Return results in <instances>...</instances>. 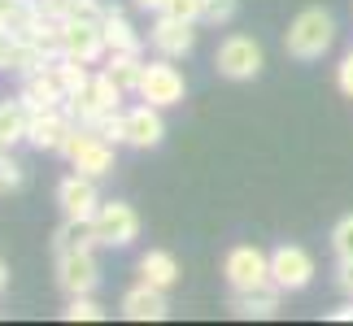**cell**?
Listing matches in <instances>:
<instances>
[{
  "instance_id": "30bf717a",
  "label": "cell",
  "mask_w": 353,
  "mask_h": 326,
  "mask_svg": "<svg viewBox=\"0 0 353 326\" xmlns=\"http://www.w3.org/2000/svg\"><path fill=\"white\" fill-rule=\"evenodd\" d=\"M57 287L65 296H92L101 287V265H97V248H79V252H61L57 257Z\"/></svg>"
},
{
  "instance_id": "e0dca14e",
  "label": "cell",
  "mask_w": 353,
  "mask_h": 326,
  "mask_svg": "<svg viewBox=\"0 0 353 326\" xmlns=\"http://www.w3.org/2000/svg\"><path fill=\"white\" fill-rule=\"evenodd\" d=\"M140 283H148V287H157V292H170L174 283H179V261H174L166 248H148L140 257Z\"/></svg>"
},
{
  "instance_id": "d4e9b609",
  "label": "cell",
  "mask_w": 353,
  "mask_h": 326,
  "mask_svg": "<svg viewBox=\"0 0 353 326\" xmlns=\"http://www.w3.org/2000/svg\"><path fill=\"white\" fill-rule=\"evenodd\" d=\"M92 131H97L101 140H110V144H127V113L110 109V113H101L97 122H92Z\"/></svg>"
},
{
  "instance_id": "4fadbf2b",
  "label": "cell",
  "mask_w": 353,
  "mask_h": 326,
  "mask_svg": "<svg viewBox=\"0 0 353 326\" xmlns=\"http://www.w3.org/2000/svg\"><path fill=\"white\" fill-rule=\"evenodd\" d=\"M57 205L65 217H79V222H92L101 209V192H97V179H88V174H70V179L57 183Z\"/></svg>"
},
{
  "instance_id": "4316f807",
  "label": "cell",
  "mask_w": 353,
  "mask_h": 326,
  "mask_svg": "<svg viewBox=\"0 0 353 326\" xmlns=\"http://www.w3.org/2000/svg\"><path fill=\"white\" fill-rule=\"evenodd\" d=\"M332 252H336V261H349V257H353V213L336 222V230H332Z\"/></svg>"
},
{
  "instance_id": "ffe728a7",
  "label": "cell",
  "mask_w": 353,
  "mask_h": 326,
  "mask_svg": "<svg viewBox=\"0 0 353 326\" xmlns=\"http://www.w3.org/2000/svg\"><path fill=\"white\" fill-rule=\"evenodd\" d=\"M101 31H105V44H110V52H140V31L127 22V13L122 9H105L101 18Z\"/></svg>"
},
{
  "instance_id": "cb8c5ba5",
  "label": "cell",
  "mask_w": 353,
  "mask_h": 326,
  "mask_svg": "<svg viewBox=\"0 0 353 326\" xmlns=\"http://www.w3.org/2000/svg\"><path fill=\"white\" fill-rule=\"evenodd\" d=\"M52 74L61 78V87H65V100L79 96V91H88L92 83V70H88V61H74V57H57L52 61Z\"/></svg>"
},
{
  "instance_id": "5bb4252c",
  "label": "cell",
  "mask_w": 353,
  "mask_h": 326,
  "mask_svg": "<svg viewBox=\"0 0 353 326\" xmlns=\"http://www.w3.org/2000/svg\"><path fill=\"white\" fill-rule=\"evenodd\" d=\"M161 135H166V122H161V109L157 105H135L127 109V144L131 148H157Z\"/></svg>"
},
{
  "instance_id": "ac0fdd59",
  "label": "cell",
  "mask_w": 353,
  "mask_h": 326,
  "mask_svg": "<svg viewBox=\"0 0 353 326\" xmlns=\"http://www.w3.org/2000/svg\"><path fill=\"white\" fill-rule=\"evenodd\" d=\"M279 287H262V292H232V314L236 318H257V322H266V318H275L279 314Z\"/></svg>"
},
{
  "instance_id": "3957f363",
  "label": "cell",
  "mask_w": 353,
  "mask_h": 326,
  "mask_svg": "<svg viewBox=\"0 0 353 326\" xmlns=\"http://www.w3.org/2000/svg\"><path fill=\"white\" fill-rule=\"evenodd\" d=\"M262 44L253 35H227L219 48H214V70L232 83H249V78L262 74Z\"/></svg>"
},
{
  "instance_id": "8fae6325",
  "label": "cell",
  "mask_w": 353,
  "mask_h": 326,
  "mask_svg": "<svg viewBox=\"0 0 353 326\" xmlns=\"http://www.w3.org/2000/svg\"><path fill=\"white\" fill-rule=\"evenodd\" d=\"M196 22H179V18H170V13H157V22L148 26V44L157 48V57H170V61H179L188 57V52L196 48V31H192Z\"/></svg>"
},
{
  "instance_id": "9a60e30c",
  "label": "cell",
  "mask_w": 353,
  "mask_h": 326,
  "mask_svg": "<svg viewBox=\"0 0 353 326\" xmlns=\"http://www.w3.org/2000/svg\"><path fill=\"white\" fill-rule=\"evenodd\" d=\"M166 314H170L166 292L148 287V283H135V287L122 296V318L127 322H161Z\"/></svg>"
},
{
  "instance_id": "e575fe53",
  "label": "cell",
  "mask_w": 353,
  "mask_h": 326,
  "mask_svg": "<svg viewBox=\"0 0 353 326\" xmlns=\"http://www.w3.org/2000/svg\"><path fill=\"white\" fill-rule=\"evenodd\" d=\"M5 287H9V265L0 261V292H5Z\"/></svg>"
},
{
  "instance_id": "836d02e7",
  "label": "cell",
  "mask_w": 353,
  "mask_h": 326,
  "mask_svg": "<svg viewBox=\"0 0 353 326\" xmlns=\"http://www.w3.org/2000/svg\"><path fill=\"white\" fill-rule=\"evenodd\" d=\"M332 322H353V301L341 305V309H332Z\"/></svg>"
},
{
  "instance_id": "1f68e13d",
  "label": "cell",
  "mask_w": 353,
  "mask_h": 326,
  "mask_svg": "<svg viewBox=\"0 0 353 326\" xmlns=\"http://www.w3.org/2000/svg\"><path fill=\"white\" fill-rule=\"evenodd\" d=\"M336 283H341V292L353 301V257H349V261H341V270H336Z\"/></svg>"
},
{
  "instance_id": "8992f818",
  "label": "cell",
  "mask_w": 353,
  "mask_h": 326,
  "mask_svg": "<svg viewBox=\"0 0 353 326\" xmlns=\"http://www.w3.org/2000/svg\"><path fill=\"white\" fill-rule=\"evenodd\" d=\"M92 226H97L101 248H131V243L140 239V213H135L127 200H101Z\"/></svg>"
},
{
  "instance_id": "7c38bea8",
  "label": "cell",
  "mask_w": 353,
  "mask_h": 326,
  "mask_svg": "<svg viewBox=\"0 0 353 326\" xmlns=\"http://www.w3.org/2000/svg\"><path fill=\"white\" fill-rule=\"evenodd\" d=\"M105 52H110V44H105L101 22H61V57L97 65Z\"/></svg>"
},
{
  "instance_id": "ba28073f",
  "label": "cell",
  "mask_w": 353,
  "mask_h": 326,
  "mask_svg": "<svg viewBox=\"0 0 353 326\" xmlns=\"http://www.w3.org/2000/svg\"><path fill=\"white\" fill-rule=\"evenodd\" d=\"M127 96L118 83L105 70H97L92 74V83H88V91H79V96H70L65 100V109H70V118L79 122V127H92L101 113H110V109H118V100Z\"/></svg>"
},
{
  "instance_id": "d6986e66",
  "label": "cell",
  "mask_w": 353,
  "mask_h": 326,
  "mask_svg": "<svg viewBox=\"0 0 353 326\" xmlns=\"http://www.w3.org/2000/svg\"><path fill=\"white\" fill-rule=\"evenodd\" d=\"M39 18H44V13H39L35 0H0V31H9L18 39L31 35Z\"/></svg>"
},
{
  "instance_id": "2e32d148",
  "label": "cell",
  "mask_w": 353,
  "mask_h": 326,
  "mask_svg": "<svg viewBox=\"0 0 353 326\" xmlns=\"http://www.w3.org/2000/svg\"><path fill=\"white\" fill-rule=\"evenodd\" d=\"M18 96L35 113V109H57V105H65V87H61V78L52 74V65H48V70H35V74L22 78V91H18Z\"/></svg>"
},
{
  "instance_id": "7a4b0ae2",
  "label": "cell",
  "mask_w": 353,
  "mask_h": 326,
  "mask_svg": "<svg viewBox=\"0 0 353 326\" xmlns=\"http://www.w3.org/2000/svg\"><path fill=\"white\" fill-rule=\"evenodd\" d=\"M223 279H227V287H232V292L275 287V283H270V252L253 248V243H236V248L223 257Z\"/></svg>"
},
{
  "instance_id": "603a6c76",
  "label": "cell",
  "mask_w": 353,
  "mask_h": 326,
  "mask_svg": "<svg viewBox=\"0 0 353 326\" xmlns=\"http://www.w3.org/2000/svg\"><path fill=\"white\" fill-rule=\"evenodd\" d=\"M26 127H31V109H26V100L22 96L0 100V144H5V148L22 144L26 140Z\"/></svg>"
},
{
  "instance_id": "277c9868",
  "label": "cell",
  "mask_w": 353,
  "mask_h": 326,
  "mask_svg": "<svg viewBox=\"0 0 353 326\" xmlns=\"http://www.w3.org/2000/svg\"><path fill=\"white\" fill-rule=\"evenodd\" d=\"M114 148L110 140H101L92 127H79L70 135V144H65V161H70V170L88 174V179H105V174H114Z\"/></svg>"
},
{
  "instance_id": "4dcf8cb0",
  "label": "cell",
  "mask_w": 353,
  "mask_h": 326,
  "mask_svg": "<svg viewBox=\"0 0 353 326\" xmlns=\"http://www.w3.org/2000/svg\"><path fill=\"white\" fill-rule=\"evenodd\" d=\"M336 87H341L345 96L353 100V48H349L345 57H341V65H336Z\"/></svg>"
},
{
  "instance_id": "6da1fadb",
  "label": "cell",
  "mask_w": 353,
  "mask_h": 326,
  "mask_svg": "<svg viewBox=\"0 0 353 326\" xmlns=\"http://www.w3.org/2000/svg\"><path fill=\"white\" fill-rule=\"evenodd\" d=\"M332 44H336V18L327 9H301L288 22V35H283V48L296 61H319Z\"/></svg>"
},
{
  "instance_id": "83f0119b",
  "label": "cell",
  "mask_w": 353,
  "mask_h": 326,
  "mask_svg": "<svg viewBox=\"0 0 353 326\" xmlns=\"http://www.w3.org/2000/svg\"><path fill=\"white\" fill-rule=\"evenodd\" d=\"M236 9H240V0H205V13H201V22L227 26V22L236 18Z\"/></svg>"
},
{
  "instance_id": "9c48e42d",
  "label": "cell",
  "mask_w": 353,
  "mask_h": 326,
  "mask_svg": "<svg viewBox=\"0 0 353 326\" xmlns=\"http://www.w3.org/2000/svg\"><path fill=\"white\" fill-rule=\"evenodd\" d=\"M270 283L279 292H305L314 283V257H310L301 243H279L270 252Z\"/></svg>"
},
{
  "instance_id": "d6a6232c",
  "label": "cell",
  "mask_w": 353,
  "mask_h": 326,
  "mask_svg": "<svg viewBox=\"0 0 353 326\" xmlns=\"http://www.w3.org/2000/svg\"><path fill=\"white\" fill-rule=\"evenodd\" d=\"M135 9H144V13H161V5H166V0H131Z\"/></svg>"
},
{
  "instance_id": "484cf974",
  "label": "cell",
  "mask_w": 353,
  "mask_h": 326,
  "mask_svg": "<svg viewBox=\"0 0 353 326\" xmlns=\"http://www.w3.org/2000/svg\"><path fill=\"white\" fill-rule=\"evenodd\" d=\"M61 318H65V322H101L105 309L92 301V296H70V305L61 309Z\"/></svg>"
},
{
  "instance_id": "7402d4cb",
  "label": "cell",
  "mask_w": 353,
  "mask_h": 326,
  "mask_svg": "<svg viewBox=\"0 0 353 326\" xmlns=\"http://www.w3.org/2000/svg\"><path fill=\"white\" fill-rule=\"evenodd\" d=\"M79 248H101L97 239V226L92 222H79V217H65V222L57 226V235H52V252H79Z\"/></svg>"
},
{
  "instance_id": "44dd1931",
  "label": "cell",
  "mask_w": 353,
  "mask_h": 326,
  "mask_svg": "<svg viewBox=\"0 0 353 326\" xmlns=\"http://www.w3.org/2000/svg\"><path fill=\"white\" fill-rule=\"evenodd\" d=\"M105 74L114 78L122 91H140V78H144V57L140 52H105Z\"/></svg>"
},
{
  "instance_id": "5b68a950",
  "label": "cell",
  "mask_w": 353,
  "mask_h": 326,
  "mask_svg": "<svg viewBox=\"0 0 353 326\" xmlns=\"http://www.w3.org/2000/svg\"><path fill=\"white\" fill-rule=\"evenodd\" d=\"M140 100L157 105V109H170V105H183L188 96V83H183V70L174 65L170 57H157V61H144V78H140Z\"/></svg>"
},
{
  "instance_id": "f546056e",
  "label": "cell",
  "mask_w": 353,
  "mask_h": 326,
  "mask_svg": "<svg viewBox=\"0 0 353 326\" xmlns=\"http://www.w3.org/2000/svg\"><path fill=\"white\" fill-rule=\"evenodd\" d=\"M18 187H22V166L9 157V148H5V153H0V196L18 192Z\"/></svg>"
},
{
  "instance_id": "52a82bcc",
  "label": "cell",
  "mask_w": 353,
  "mask_h": 326,
  "mask_svg": "<svg viewBox=\"0 0 353 326\" xmlns=\"http://www.w3.org/2000/svg\"><path fill=\"white\" fill-rule=\"evenodd\" d=\"M79 131V122L70 118V109L57 105V109H35L31 113V127H26V144L39 148V153H65L70 135Z\"/></svg>"
},
{
  "instance_id": "f1b7e54d",
  "label": "cell",
  "mask_w": 353,
  "mask_h": 326,
  "mask_svg": "<svg viewBox=\"0 0 353 326\" xmlns=\"http://www.w3.org/2000/svg\"><path fill=\"white\" fill-rule=\"evenodd\" d=\"M161 13H170V18L179 22H201V13H205V0H166Z\"/></svg>"
}]
</instances>
